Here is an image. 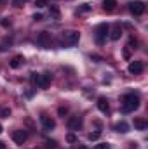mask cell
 Segmentation results:
<instances>
[{
    "label": "cell",
    "instance_id": "28",
    "mask_svg": "<svg viewBox=\"0 0 148 149\" xmlns=\"http://www.w3.org/2000/svg\"><path fill=\"white\" fill-rule=\"evenodd\" d=\"M94 149H110V146L103 142V144H96V148H94Z\"/></svg>",
    "mask_w": 148,
    "mask_h": 149
},
{
    "label": "cell",
    "instance_id": "21",
    "mask_svg": "<svg viewBox=\"0 0 148 149\" xmlns=\"http://www.w3.org/2000/svg\"><path fill=\"white\" fill-rule=\"evenodd\" d=\"M89 10H91V5H87V3H84L77 9V12H89Z\"/></svg>",
    "mask_w": 148,
    "mask_h": 149
},
{
    "label": "cell",
    "instance_id": "33",
    "mask_svg": "<svg viewBox=\"0 0 148 149\" xmlns=\"http://www.w3.org/2000/svg\"><path fill=\"white\" fill-rule=\"evenodd\" d=\"M2 132H4V128H2V125H0V134H2Z\"/></svg>",
    "mask_w": 148,
    "mask_h": 149
},
{
    "label": "cell",
    "instance_id": "1",
    "mask_svg": "<svg viewBox=\"0 0 148 149\" xmlns=\"http://www.w3.org/2000/svg\"><path fill=\"white\" fill-rule=\"evenodd\" d=\"M140 108V97L136 94H125L122 97V113H132Z\"/></svg>",
    "mask_w": 148,
    "mask_h": 149
},
{
    "label": "cell",
    "instance_id": "36",
    "mask_svg": "<svg viewBox=\"0 0 148 149\" xmlns=\"http://www.w3.org/2000/svg\"><path fill=\"white\" fill-rule=\"evenodd\" d=\"M23 2H26V0H23Z\"/></svg>",
    "mask_w": 148,
    "mask_h": 149
},
{
    "label": "cell",
    "instance_id": "8",
    "mask_svg": "<svg viewBox=\"0 0 148 149\" xmlns=\"http://www.w3.org/2000/svg\"><path fill=\"white\" fill-rule=\"evenodd\" d=\"M26 139H28V135H26V132L25 130H14L12 132V141L16 142V144H25L26 142Z\"/></svg>",
    "mask_w": 148,
    "mask_h": 149
},
{
    "label": "cell",
    "instance_id": "12",
    "mask_svg": "<svg viewBox=\"0 0 148 149\" xmlns=\"http://www.w3.org/2000/svg\"><path fill=\"white\" fill-rule=\"evenodd\" d=\"M108 37H110L111 40H118V38L122 37V28H120V24H115V26L111 28V31H110Z\"/></svg>",
    "mask_w": 148,
    "mask_h": 149
},
{
    "label": "cell",
    "instance_id": "22",
    "mask_svg": "<svg viewBox=\"0 0 148 149\" xmlns=\"http://www.w3.org/2000/svg\"><path fill=\"white\" fill-rule=\"evenodd\" d=\"M91 61H94V63H101V61H103V57H101V56H98V54H91Z\"/></svg>",
    "mask_w": 148,
    "mask_h": 149
},
{
    "label": "cell",
    "instance_id": "17",
    "mask_svg": "<svg viewBox=\"0 0 148 149\" xmlns=\"http://www.w3.org/2000/svg\"><path fill=\"white\" fill-rule=\"evenodd\" d=\"M115 7H117V0H103V9H105V10L111 12Z\"/></svg>",
    "mask_w": 148,
    "mask_h": 149
},
{
    "label": "cell",
    "instance_id": "11",
    "mask_svg": "<svg viewBox=\"0 0 148 149\" xmlns=\"http://www.w3.org/2000/svg\"><path fill=\"white\" fill-rule=\"evenodd\" d=\"M96 106H98V109H99L101 113L110 111V106H108V99H106V97H99L98 102H96Z\"/></svg>",
    "mask_w": 148,
    "mask_h": 149
},
{
    "label": "cell",
    "instance_id": "4",
    "mask_svg": "<svg viewBox=\"0 0 148 149\" xmlns=\"http://www.w3.org/2000/svg\"><path fill=\"white\" fill-rule=\"evenodd\" d=\"M51 80H52L51 73H38V78H37V81H35V85H37L38 88H47L51 85Z\"/></svg>",
    "mask_w": 148,
    "mask_h": 149
},
{
    "label": "cell",
    "instance_id": "24",
    "mask_svg": "<svg viewBox=\"0 0 148 149\" xmlns=\"http://www.w3.org/2000/svg\"><path fill=\"white\" fill-rule=\"evenodd\" d=\"M35 5H37L38 9H42V7L47 5V0H35Z\"/></svg>",
    "mask_w": 148,
    "mask_h": 149
},
{
    "label": "cell",
    "instance_id": "15",
    "mask_svg": "<svg viewBox=\"0 0 148 149\" xmlns=\"http://www.w3.org/2000/svg\"><path fill=\"white\" fill-rule=\"evenodd\" d=\"M115 132H118V134H127V132H129V125H127L125 121H118V123L115 125Z\"/></svg>",
    "mask_w": 148,
    "mask_h": 149
},
{
    "label": "cell",
    "instance_id": "32",
    "mask_svg": "<svg viewBox=\"0 0 148 149\" xmlns=\"http://www.w3.org/2000/svg\"><path fill=\"white\" fill-rule=\"evenodd\" d=\"M0 149H7V148H5V144H4L2 141H0Z\"/></svg>",
    "mask_w": 148,
    "mask_h": 149
},
{
    "label": "cell",
    "instance_id": "3",
    "mask_svg": "<svg viewBox=\"0 0 148 149\" xmlns=\"http://www.w3.org/2000/svg\"><path fill=\"white\" fill-rule=\"evenodd\" d=\"M94 35H96V43H98V45H103V43L106 42L108 35H110V26H108L106 23L98 24V28H96Z\"/></svg>",
    "mask_w": 148,
    "mask_h": 149
},
{
    "label": "cell",
    "instance_id": "10",
    "mask_svg": "<svg viewBox=\"0 0 148 149\" xmlns=\"http://www.w3.org/2000/svg\"><path fill=\"white\" fill-rule=\"evenodd\" d=\"M127 70H129V73H131V74H140L143 70H145V66H143V63H141V61H132V63L129 64V68H127Z\"/></svg>",
    "mask_w": 148,
    "mask_h": 149
},
{
    "label": "cell",
    "instance_id": "31",
    "mask_svg": "<svg viewBox=\"0 0 148 149\" xmlns=\"http://www.w3.org/2000/svg\"><path fill=\"white\" fill-rule=\"evenodd\" d=\"M124 57H125V59H129V50H127V49L124 50Z\"/></svg>",
    "mask_w": 148,
    "mask_h": 149
},
{
    "label": "cell",
    "instance_id": "13",
    "mask_svg": "<svg viewBox=\"0 0 148 149\" xmlns=\"http://www.w3.org/2000/svg\"><path fill=\"white\" fill-rule=\"evenodd\" d=\"M49 14H51V17L52 19H61V12H59V7L58 5H49Z\"/></svg>",
    "mask_w": 148,
    "mask_h": 149
},
{
    "label": "cell",
    "instance_id": "7",
    "mask_svg": "<svg viewBox=\"0 0 148 149\" xmlns=\"http://www.w3.org/2000/svg\"><path fill=\"white\" fill-rule=\"evenodd\" d=\"M68 128L72 130V132H77V130H80L82 128V125H84V120H82V116H72L70 120H68Z\"/></svg>",
    "mask_w": 148,
    "mask_h": 149
},
{
    "label": "cell",
    "instance_id": "23",
    "mask_svg": "<svg viewBox=\"0 0 148 149\" xmlns=\"http://www.w3.org/2000/svg\"><path fill=\"white\" fill-rule=\"evenodd\" d=\"M87 139H89V141H98V139H99V132H94V134H89V135H87Z\"/></svg>",
    "mask_w": 148,
    "mask_h": 149
},
{
    "label": "cell",
    "instance_id": "20",
    "mask_svg": "<svg viewBox=\"0 0 148 149\" xmlns=\"http://www.w3.org/2000/svg\"><path fill=\"white\" fill-rule=\"evenodd\" d=\"M45 148L47 149H56L58 148V142H56V141H47V142H45Z\"/></svg>",
    "mask_w": 148,
    "mask_h": 149
},
{
    "label": "cell",
    "instance_id": "9",
    "mask_svg": "<svg viewBox=\"0 0 148 149\" xmlns=\"http://www.w3.org/2000/svg\"><path fill=\"white\" fill-rule=\"evenodd\" d=\"M40 123H42V127H44L45 130H52V128L56 127V121H54L51 116H47V114H42V116H40Z\"/></svg>",
    "mask_w": 148,
    "mask_h": 149
},
{
    "label": "cell",
    "instance_id": "14",
    "mask_svg": "<svg viewBox=\"0 0 148 149\" xmlns=\"http://www.w3.org/2000/svg\"><path fill=\"white\" fill-rule=\"evenodd\" d=\"M23 61H25V59H23V56H16V57H12V59H11L9 66H11L12 70H18V68L23 64Z\"/></svg>",
    "mask_w": 148,
    "mask_h": 149
},
{
    "label": "cell",
    "instance_id": "16",
    "mask_svg": "<svg viewBox=\"0 0 148 149\" xmlns=\"http://www.w3.org/2000/svg\"><path fill=\"white\" fill-rule=\"evenodd\" d=\"M11 45H12V37H5L0 43V52H5L7 49H11Z\"/></svg>",
    "mask_w": 148,
    "mask_h": 149
},
{
    "label": "cell",
    "instance_id": "25",
    "mask_svg": "<svg viewBox=\"0 0 148 149\" xmlns=\"http://www.w3.org/2000/svg\"><path fill=\"white\" fill-rule=\"evenodd\" d=\"M66 141H68L70 144H73V142H77V137H75L73 134H68V135H66Z\"/></svg>",
    "mask_w": 148,
    "mask_h": 149
},
{
    "label": "cell",
    "instance_id": "2",
    "mask_svg": "<svg viewBox=\"0 0 148 149\" xmlns=\"http://www.w3.org/2000/svg\"><path fill=\"white\" fill-rule=\"evenodd\" d=\"M78 40H80V33L77 30H66L61 33V38H59L63 47H73L78 43Z\"/></svg>",
    "mask_w": 148,
    "mask_h": 149
},
{
    "label": "cell",
    "instance_id": "34",
    "mask_svg": "<svg viewBox=\"0 0 148 149\" xmlns=\"http://www.w3.org/2000/svg\"><path fill=\"white\" fill-rule=\"evenodd\" d=\"M80 149H87V148H84V146H82V148H80Z\"/></svg>",
    "mask_w": 148,
    "mask_h": 149
},
{
    "label": "cell",
    "instance_id": "29",
    "mask_svg": "<svg viewBox=\"0 0 148 149\" xmlns=\"http://www.w3.org/2000/svg\"><path fill=\"white\" fill-rule=\"evenodd\" d=\"M33 19H35V21H42V19H44V16H42L40 12H35V14H33Z\"/></svg>",
    "mask_w": 148,
    "mask_h": 149
},
{
    "label": "cell",
    "instance_id": "30",
    "mask_svg": "<svg viewBox=\"0 0 148 149\" xmlns=\"http://www.w3.org/2000/svg\"><path fill=\"white\" fill-rule=\"evenodd\" d=\"M12 3H14V7H23V3H25V2H23V0H14Z\"/></svg>",
    "mask_w": 148,
    "mask_h": 149
},
{
    "label": "cell",
    "instance_id": "18",
    "mask_svg": "<svg viewBox=\"0 0 148 149\" xmlns=\"http://www.w3.org/2000/svg\"><path fill=\"white\" fill-rule=\"evenodd\" d=\"M134 128H138V130H147L148 123L145 120H141V118H136V120H134Z\"/></svg>",
    "mask_w": 148,
    "mask_h": 149
},
{
    "label": "cell",
    "instance_id": "26",
    "mask_svg": "<svg viewBox=\"0 0 148 149\" xmlns=\"http://www.w3.org/2000/svg\"><path fill=\"white\" fill-rule=\"evenodd\" d=\"M2 26H4V28L11 26V21H9V17H4V19H2Z\"/></svg>",
    "mask_w": 148,
    "mask_h": 149
},
{
    "label": "cell",
    "instance_id": "27",
    "mask_svg": "<svg viewBox=\"0 0 148 149\" xmlns=\"http://www.w3.org/2000/svg\"><path fill=\"white\" fill-rule=\"evenodd\" d=\"M66 113H68V108H59V109H58V114H59V116H65Z\"/></svg>",
    "mask_w": 148,
    "mask_h": 149
},
{
    "label": "cell",
    "instance_id": "6",
    "mask_svg": "<svg viewBox=\"0 0 148 149\" xmlns=\"http://www.w3.org/2000/svg\"><path fill=\"white\" fill-rule=\"evenodd\" d=\"M129 10H131L134 16H141V14L145 12V3H143L141 0H134V2L129 3Z\"/></svg>",
    "mask_w": 148,
    "mask_h": 149
},
{
    "label": "cell",
    "instance_id": "19",
    "mask_svg": "<svg viewBox=\"0 0 148 149\" xmlns=\"http://www.w3.org/2000/svg\"><path fill=\"white\" fill-rule=\"evenodd\" d=\"M0 116L9 118V116H11V109H9V108H0Z\"/></svg>",
    "mask_w": 148,
    "mask_h": 149
},
{
    "label": "cell",
    "instance_id": "5",
    "mask_svg": "<svg viewBox=\"0 0 148 149\" xmlns=\"http://www.w3.org/2000/svg\"><path fill=\"white\" fill-rule=\"evenodd\" d=\"M37 45L42 49H49L51 47V35L47 31H40L37 37Z\"/></svg>",
    "mask_w": 148,
    "mask_h": 149
},
{
    "label": "cell",
    "instance_id": "35",
    "mask_svg": "<svg viewBox=\"0 0 148 149\" xmlns=\"http://www.w3.org/2000/svg\"><path fill=\"white\" fill-rule=\"evenodd\" d=\"M2 2H4V0H0V3H2Z\"/></svg>",
    "mask_w": 148,
    "mask_h": 149
}]
</instances>
